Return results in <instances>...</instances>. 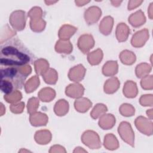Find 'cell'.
<instances>
[{
	"instance_id": "cell-23",
	"label": "cell",
	"mask_w": 153,
	"mask_h": 153,
	"mask_svg": "<svg viewBox=\"0 0 153 153\" xmlns=\"http://www.w3.org/2000/svg\"><path fill=\"white\" fill-rule=\"evenodd\" d=\"M38 97L42 102H50L56 96L55 91L50 87H45L41 89L38 93Z\"/></svg>"
},
{
	"instance_id": "cell-13",
	"label": "cell",
	"mask_w": 153,
	"mask_h": 153,
	"mask_svg": "<svg viewBox=\"0 0 153 153\" xmlns=\"http://www.w3.org/2000/svg\"><path fill=\"white\" fill-rule=\"evenodd\" d=\"M115 123V118L112 114L102 115L99 121V126L104 130H108L113 127Z\"/></svg>"
},
{
	"instance_id": "cell-46",
	"label": "cell",
	"mask_w": 153,
	"mask_h": 153,
	"mask_svg": "<svg viewBox=\"0 0 153 153\" xmlns=\"http://www.w3.org/2000/svg\"><path fill=\"white\" fill-rule=\"evenodd\" d=\"M5 112V108L4 106V105L1 103V115H3L4 114Z\"/></svg>"
},
{
	"instance_id": "cell-20",
	"label": "cell",
	"mask_w": 153,
	"mask_h": 153,
	"mask_svg": "<svg viewBox=\"0 0 153 153\" xmlns=\"http://www.w3.org/2000/svg\"><path fill=\"white\" fill-rule=\"evenodd\" d=\"M55 50L59 53L69 54L72 51V45L68 40H59L55 45Z\"/></svg>"
},
{
	"instance_id": "cell-26",
	"label": "cell",
	"mask_w": 153,
	"mask_h": 153,
	"mask_svg": "<svg viewBox=\"0 0 153 153\" xmlns=\"http://www.w3.org/2000/svg\"><path fill=\"white\" fill-rule=\"evenodd\" d=\"M104 146L109 150L117 149L119 146L118 141L113 134L109 133L105 136Z\"/></svg>"
},
{
	"instance_id": "cell-50",
	"label": "cell",
	"mask_w": 153,
	"mask_h": 153,
	"mask_svg": "<svg viewBox=\"0 0 153 153\" xmlns=\"http://www.w3.org/2000/svg\"><path fill=\"white\" fill-rule=\"evenodd\" d=\"M22 151H24V152H30L29 151H26V150H23V149H22L20 151V152H22Z\"/></svg>"
},
{
	"instance_id": "cell-45",
	"label": "cell",
	"mask_w": 153,
	"mask_h": 153,
	"mask_svg": "<svg viewBox=\"0 0 153 153\" xmlns=\"http://www.w3.org/2000/svg\"><path fill=\"white\" fill-rule=\"evenodd\" d=\"M74 152H87V151L84 150L82 148L77 147L75 149V150L74 151Z\"/></svg>"
},
{
	"instance_id": "cell-28",
	"label": "cell",
	"mask_w": 153,
	"mask_h": 153,
	"mask_svg": "<svg viewBox=\"0 0 153 153\" xmlns=\"http://www.w3.org/2000/svg\"><path fill=\"white\" fill-rule=\"evenodd\" d=\"M34 66L36 73L38 75H42L48 69L49 64L46 60L43 59H39L35 62Z\"/></svg>"
},
{
	"instance_id": "cell-47",
	"label": "cell",
	"mask_w": 153,
	"mask_h": 153,
	"mask_svg": "<svg viewBox=\"0 0 153 153\" xmlns=\"http://www.w3.org/2000/svg\"><path fill=\"white\" fill-rule=\"evenodd\" d=\"M122 2V1H111V3L114 6H119L120 5V4Z\"/></svg>"
},
{
	"instance_id": "cell-8",
	"label": "cell",
	"mask_w": 153,
	"mask_h": 153,
	"mask_svg": "<svg viewBox=\"0 0 153 153\" xmlns=\"http://www.w3.org/2000/svg\"><path fill=\"white\" fill-rule=\"evenodd\" d=\"M101 10L96 6L89 7L84 13L85 22L88 25H93L96 23L101 16Z\"/></svg>"
},
{
	"instance_id": "cell-17",
	"label": "cell",
	"mask_w": 153,
	"mask_h": 153,
	"mask_svg": "<svg viewBox=\"0 0 153 153\" xmlns=\"http://www.w3.org/2000/svg\"><path fill=\"white\" fill-rule=\"evenodd\" d=\"M77 29L69 25H65L59 31V36L62 40H68L76 31Z\"/></svg>"
},
{
	"instance_id": "cell-14",
	"label": "cell",
	"mask_w": 153,
	"mask_h": 153,
	"mask_svg": "<svg viewBox=\"0 0 153 153\" xmlns=\"http://www.w3.org/2000/svg\"><path fill=\"white\" fill-rule=\"evenodd\" d=\"M114 24V19L111 16H106L103 19L99 25L100 32L105 35H109L112 30Z\"/></svg>"
},
{
	"instance_id": "cell-29",
	"label": "cell",
	"mask_w": 153,
	"mask_h": 153,
	"mask_svg": "<svg viewBox=\"0 0 153 153\" xmlns=\"http://www.w3.org/2000/svg\"><path fill=\"white\" fill-rule=\"evenodd\" d=\"M120 59L123 64L130 65L136 60L135 54L128 50H124L120 54Z\"/></svg>"
},
{
	"instance_id": "cell-33",
	"label": "cell",
	"mask_w": 153,
	"mask_h": 153,
	"mask_svg": "<svg viewBox=\"0 0 153 153\" xmlns=\"http://www.w3.org/2000/svg\"><path fill=\"white\" fill-rule=\"evenodd\" d=\"M107 107L105 105L98 103L93 109L90 113V115L93 119H97L103 115L107 111Z\"/></svg>"
},
{
	"instance_id": "cell-22",
	"label": "cell",
	"mask_w": 153,
	"mask_h": 153,
	"mask_svg": "<svg viewBox=\"0 0 153 153\" xmlns=\"http://www.w3.org/2000/svg\"><path fill=\"white\" fill-rule=\"evenodd\" d=\"M91 101L85 97L76 99L74 103V106L76 110L79 112H85L91 106Z\"/></svg>"
},
{
	"instance_id": "cell-49",
	"label": "cell",
	"mask_w": 153,
	"mask_h": 153,
	"mask_svg": "<svg viewBox=\"0 0 153 153\" xmlns=\"http://www.w3.org/2000/svg\"><path fill=\"white\" fill-rule=\"evenodd\" d=\"M57 2V1H54V2H53V1H45V2L46 4H47L48 5H49L50 3V4H52V3L53 4V3H55V2Z\"/></svg>"
},
{
	"instance_id": "cell-18",
	"label": "cell",
	"mask_w": 153,
	"mask_h": 153,
	"mask_svg": "<svg viewBox=\"0 0 153 153\" xmlns=\"http://www.w3.org/2000/svg\"><path fill=\"white\" fill-rule=\"evenodd\" d=\"M123 93L128 98H133L137 94L136 84L132 81H127L123 87Z\"/></svg>"
},
{
	"instance_id": "cell-43",
	"label": "cell",
	"mask_w": 153,
	"mask_h": 153,
	"mask_svg": "<svg viewBox=\"0 0 153 153\" xmlns=\"http://www.w3.org/2000/svg\"><path fill=\"white\" fill-rule=\"evenodd\" d=\"M143 1H130L128 2V10H131L133 8H136L137 7L139 6L141 3H142Z\"/></svg>"
},
{
	"instance_id": "cell-36",
	"label": "cell",
	"mask_w": 153,
	"mask_h": 153,
	"mask_svg": "<svg viewBox=\"0 0 153 153\" xmlns=\"http://www.w3.org/2000/svg\"><path fill=\"white\" fill-rule=\"evenodd\" d=\"M121 114L125 117L132 116L135 112L134 108L130 104L124 103L121 105L119 109Z\"/></svg>"
},
{
	"instance_id": "cell-35",
	"label": "cell",
	"mask_w": 153,
	"mask_h": 153,
	"mask_svg": "<svg viewBox=\"0 0 153 153\" xmlns=\"http://www.w3.org/2000/svg\"><path fill=\"white\" fill-rule=\"evenodd\" d=\"M151 70V67L147 63H140L136 66V74L138 78L145 76Z\"/></svg>"
},
{
	"instance_id": "cell-9",
	"label": "cell",
	"mask_w": 153,
	"mask_h": 153,
	"mask_svg": "<svg viewBox=\"0 0 153 153\" xmlns=\"http://www.w3.org/2000/svg\"><path fill=\"white\" fill-rule=\"evenodd\" d=\"M148 30L146 29L136 32L131 39V45L134 47H140L143 46L149 37Z\"/></svg>"
},
{
	"instance_id": "cell-6",
	"label": "cell",
	"mask_w": 153,
	"mask_h": 153,
	"mask_svg": "<svg viewBox=\"0 0 153 153\" xmlns=\"http://www.w3.org/2000/svg\"><path fill=\"white\" fill-rule=\"evenodd\" d=\"M94 45V41L92 35L84 34L81 35L78 41V47L83 53H87L91 49Z\"/></svg>"
},
{
	"instance_id": "cell-19",
	"label": "cell",
	"mask_w": 153,
	"mask_h": 153,
	"mask_svg": "<svg viewBox=\"0 0 153 153\" xmlns=\"http://www.w3.org/2000/svg\"><path fill=\"white\" fill-rule=\"evenodd\" d=\"M130 33L128 26L125 23H119L116 29V37L119 42L127 40Z\"/></svg>"
},
{
	"instance_id": "cell-27",
	"label": "cell",
	"mask_w": 153,
	"mask_h": 153,
	"mask_svg": "<svg viewBox=\"0 0 153 153\" xmlns=\"http://www.w3.org/2000/svg\"><path fill=\"white\" fill-rule=\"evenodd\" d=\"M103 58V52L100 49H97L91 53H89L87 56V59L90 64L92 65H98Z\"/></svg>"
},
{
	"instance_id": "cell-15",
	"label": "cell",
	"mask_w": 153,
	"mask_h": 153,
	"mask_svg": "<svg viewBox=\"0 0 153 153\" xmlns=\"http://www.w3.org/2000/svg\"><path fill=\"white\" fill-rule=\"evenodd\" d=\"M51 134L47 130H41L37 131L35 134V141L40 145H45L50 142Z\"/></svg>"
},
{
	"instance_id": "cell-7",
	"label": "cell",
	"mask_w": 153,
	"mask_h": 153,
	"mask_svg": "<svg viewBox=\"0 0 153 153\" xmlns=\"http://www.w3.org/2000/svg\"><path fill=\"white\" fill-rule=\"evenodd\" d=\"M135 125L140 132L146 135L152 134V123L147 118L142 116L137 117L135 120Z\"/></svg>"
},
{
	"instance_id": "cell-34",
	"label": "cell",
	"mask_w": 153,
	"mask_h": 153,
	"mask_svg": "<svg viewBox=\"0 0 153 153\" xmlns=\"http://www.w3.org/2000/svg\"><path fill=\"white\" fill-rule=\"evenodd\" d=\"M22 97V93L17 90H14L10 93L5 94L4 98L6 100V102L10 103H15L19 101Z\"/></svg>"
},
{
	"instance_id": "cell-11",
	"label": "cell",
	"mask_w": 153,
	"mask_h": 153,
	"mask_svg": "<svg viewBox=\"0 0 153 153\" xmlns=\"http://www.w3.org/2000/svg\"><path fill=\"white\" fill-rule=\"evenodd\" d=\"M84 88L79 84H71L69 85L65 90L66 94L72 98H79L84 94Z\"/></svg>"
},
{
	"instance_id": "cell-16",
	"label": "cell",
	"mask_w": 153,
	"mask_h": 153,
	"mask_svg": "<svg viewBox=\"0 0 153 153\" xmlns=\"http://www.w3.org/2000/svg\"><path fill=\"white\" fill-rule=\"evenodd\" d=\"M146 21L144 14L141 10H139L132 14L128 17V22L134 27H139L142 25Z\"/></svg>"
},
{
	"instance_id": "cell-5",
	"label": "cell",
	"mask_w": 153,
	"mask_h": 153,
	"mask_svg": "<svg viewBox=\"0 0 153 153\" xmlns=\"http://www.w3.org/2000/svg\"><path fill=\"white\" fill-rule=\"evenodd\" d=\"M9 20L11 25L15 30H23L26 25L25 12L22 10H17L13 12L10 15Z\"/></svg>"
},
{
	"instance_id": "cell-25",
	"label": "cell",
	"mask_w": 153,
	"mask_h": 153,
	"mask_svg": "<svg viewBox=\"0 0 153 153\" xmlns=\"http://www.w3.org/2000/svg\"><path fill=\"white\" fill-rule=\"evenodd\" d=\"M69 110V103L65 99H60L57 101L54 106V111L58 116L65 115Z\"/></svg>"
},
{
	"instance_id": "cell-39",
	"label": "cell",
	"mask_w": 153,
	"mask_h": 153,
	"mask_svg": "<svg viewBox=\"0 0 153 153\" xmlns=\"http://www.w3.org/2000/svg\"><path fill=\"white\" fill-rule=\"evenodd\" d=\"M25 108V103L22 102L19 103H13L10 106V110L14 114L22 113Z\"/></svg>"
},
{
	"instance_id": "cell-40",
	"label": "cell",
	"mask_w": 153,
	"mask_h": 153,
	"mask_svg": "<svg viewBox=\"0 0 153 153\" xmlns=\"http://www.w3.org/2000/svg\"><path fill=\"white\" fill-rule=\"evenodd\" d=\"M151 76H145L144 78L142 79L141 81V86L145 90H148V89H152V79L149 81V79L150 78Z\"/></svg>"
},
{
	"instance_id": "cell-4",
	"label": "cell",
	"mask_w": 153,
	"mask_h": 153,
	"mask_svg": "<svg viewBox=\"0 0 153 153\" xmlns=\"http://www.w3.org/2000/svg\"><path fill=\"white\" fill-rule=\"evenodd\" d=\"M81 140L85 145L91 149H98L101 146L99 135L91 130L85 131L81 136Z\"/></svg>"
},
{
	"instance_id": "cell-21",
	"label": "cell",
	"mask_w": 153,
	"mask_h": 153,
	"mask_svg": "<svg viewBox=\"0 0 153 153\" xmlns=\"http://www.w3.org/2000/svg\"><path fill=\"white\" fill-rule=\"evenodd\" d=\"M120 81L116 77H112L108 79L104 84V91L108 94L115 92L120 87Z\"/></svg>"
},
{
	"instance_id": "cell-48",
	"label": "cell",
	"mask_w": 153,
	"mask_h": 153,
	"mask_svg": "<svg viewBox=\"0 0 153 153\" xmlns=\"http://www.w3.org/2000/svg\"><path fill=\"white\" fill-rule=\"evenodd\" d=\"M146 114L148 115V116H149L150 118L152 119V109H149L148 111H147Z\"/></svg>"
},
{
	"instance_id": "cell-37",
	"label": "cell",
	"mask_w": 153,
	"mask_h": 153,
	"mask_svg": "<svg viewBox=\"0 0 153 153\" xmlns=\"http://www.w3.org/2000/svg\"><path fill=\"white\" fill-rule=\"evenodd\" d=\"M39 106V100L36 97L30 98L27 102V112L29 114H32L35 112Z\"/></svg>"
},
{
	"instance_id": "cell-44",
	"label": "cell",
	"mask_w": 153,
	"mask_h": 153,
	"mask_svg": "<svg viewBox=\"0 0 153 153\" xmlns=\"http://www.w3.org/2000/svg\"><path fill=\"white\" fill-rule=\"evenodd\" d=\"M90 1H75V2L77 6L81 7V6H83L85 4L88 3Z\"/></svg>"
},
{
	"instance_id": "cell-31",
	"label": "cell",
	"mask_w": 153,
	"mask_h": 153,
	"mask_svg": "<svg viewBox=\"0 0 153 153\" xmlns=\"http://www.w3.org/2000/svg\"><path fill=\"white\" fill-rule=\"evenodd\" d=\"M39 85V77L36 75L33 76L31 77L25 85V91L27 93H30L33 91L37 88Z\"/></svg>"
},
{
	"instance_id": "cell-10",
	"label": "cell",
	"mask_w": 153,
	"mask_h": 153,
	"mask_svg": "<svg viewBox=\"0 0 153 153\" xmlns=\"http://www.w3.org/2000/svg\"><path fill=\"white\" fill-rule=\"evenodd\" d=\"M85 69L82 65H78L71 68L68 74L69 78L74 82H79L84 77Z\"/></svg>"
},
{
	"instance_id": "cell-12",
	"label": "cell",
	"mask_w": 153,
	"mask_h": 153,
	"mask_svg": "<svg viewBox=\"0 0 153 153\" xmlns=\"http://www.w3.org/2000/svg\"><path fill=\"white\" fill-rule=\"evenodd\" d=\"M48 117L45 114L41 112H34L30 115L29 121L33 126H45L48 122Z\"/></svg>"
},
{
	"instance_id": "cell-42",
	"label": "cell",
	"mask_w": 153,
	"mask_h": 153,
	"mask_svg": "<svg viewBox=\"0 0 153 153\" xmlns=\"http://www.w3.org/2000/svg\"><path fill=\"white\" fill-rule=\"evenodd\" d=\"M64 147L60 145H54L51 147L49 152H66Z\"/></svg>"
},
{
	"instance_id": "cell-38",
	"label": "cell",
	"mask_w": 153,
	"mask_h": 153,
	"mask_svg": "<svg viewBox=\"0 0 153 153\" xmlns=\"http://www.w3.org/2000/svg\"><path fill=\"white\" fill-rule=\"evenodd\" d=\"M42 11L41 8L38 7H33L28 13V16L30 19L42 18Z\"/></svg>"
},
{
	"instance_id": "cell-41",
	"label": "cell",
	"mask_w": 153,
	"mask_h": 153,
	"mask_svg": "<svg viewBox=\"0 0 153 153\" xmlns=\"http://www.w3.org/2000/svg\"><path fill=\"white\" fill-rule=\"evenodd\" d=\"M152 94H146V95H143L140 98V103L142 106H152V101H148V99L150 98H152Z\"/></svg>"
},
{
	"instance_id": "cell-1",
	"label": "cell",
	"mask_w": 153,
	"mask_h": 153,
	"mask_svg": "<svg viewBox=\"0 0 153 153\" xmlns=\"http://www.w3.org/2000/svg\"><path fill=\"white\" fill-rule=\"evenodd\" d=\"M30 53L17 39L2 45L0 53L1 65L10 66L25 65L30 61Z\"/></svg>"
},
{
	"instance_id": "cell-32",
	"label": "cell",
	"mask_w": 153,
	"mask_h": 153,
	"mask_svg": "<svg viewBox=\"0 0 153 153\" xmlns=\"http://www.w3.org/2000/svg\"><path fill=\"white\" fill-rule=\"evenodd\" d=\"M45 22L42 18L30 19V26L31 29L34 32H41L45 26Z\"/></svg>"
},
{
	"instance_id": "cell-30",
	"label": "cell",
	"mask_w": 153,
	"mask_h": 153,
	"mask_svg": "<svg viewBox=\"0 0 153 153\" xmlns=\"http://www.w3.org/2000/svg\"><path fill=\"white\" fill-rule=\"evenodd\" d=\"M42 78L46 83L48 84H54L57 82L58 75L54 69L50 68L42 75Z\"/></svg>"
},
{
	"instance_id": "cell-24",
	"label": "cell",
	"mask_w": 153,
	"mask_h": 153,
	"mask_svg": "<svg viewBox=\"0 0 153 153\" xmlns=\"http://www.w3.org/2000/svg\"><path fill=\"white\" fill-rule=\"evenodd\" d=\"M118 72L117 61H108L103 66L102 72L105 76H113Z\"/></svg>"
},
{
	"instance_id": "cell-3",
	"label": "cell",
	"mask_w": 153,
	"mask_h": 153,
	"mask_svg": "<svg viewBox=\"0 0 153 153\" xmlns=\"http://www.w3.org/2000/svg\"><path fill=\"white\" fill-rule=\"evenodd\" d=\"M118 131L124 142L131 146H134V134L130 123L126 121L121 123L118 127Z\"/></svg>"
},
{
	"instance_id": "cell-2",
	"label": "cell",
	"mask_w": 153,
	"mask_h": 153,
	"mask_svg": "<svg viewBox=\"0 0 153 153\" xmlns=\"http://www.w3.org/2000/svg\"><path fill=\"white\" fill-rule=\"evenodd\" d=\"M1 90L5 94L14 90L21 88L27 76L20 69L19 66H10L1 69Z\"/></svg>"
}]
</instances>
